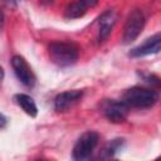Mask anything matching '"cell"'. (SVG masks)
Masks as SVG:
<instances>
[{"label":"cell","mask_w":161,"mask_h":161,"mask_svg":"<svg viewBox=\"0 0 161 161\" xmlns=\"http://www.w3.org/2000/svg\"><path fill=\"white\" fill-rule=\"evenodd\" d=\"M49 55L53 63L59 67H68L74 64L78 59V47L68 42H54L49 45Z\"/></svg>","instance_id":"cell-1"},{"label":"cell","mask_w":161,"mask_h":161,"mask_svg":"<svg viewBox=\"0 0 161 161\" xmlns=\"http://www.w3.org/2000/svg\"><path fill=\"white\" fill-rule=\"evenodd\" d=\"M158 99L156 91L143 87H132L123 94V101L128 107L135 108H148L152 107Z\"/></svg>","instance_id":"cell-2"},{"label":"cell","mask_w":161,"mask_h":161,"mask_svg":"<svg viewBox=\"0 0 161 161\" xmlns=\"http://www.w3.org/2000/svg\"><path fill=\"white\" fill-rule=\"evenodd\" d=\"M145 15L142 13L141 9H135L132 10L128 16L127 20L125 23V28H123V34H122V40L125 44L132 43L133 40H136V38L141 34L143 26H145Z\"/></svg>","instance_id":"cell-3"},{"label":"cell","mask_w":161,"mask_h":161,"mask_svg":"<svg viewBox=\"0 0 161 161\" xmlns=\"http://www.w3.org/2000/svg\"><path fill=\"white\" fill-rule=\"evenodd\" d=\"M98 133L94 131L84 132L73 147V158L74 160H87L98 143Z\"/></svg>","instance_id":"cell-4"},{"label":"cell","mask_w":161,"mask_h":161,"mask_svg":"<svg viewBox=\"0 0 161 161\" xmlns=\"http://www.w3.org/2000/svg\"><path fill=\"white\" fill-rule=\"evenodd\" d=\"M101 109L104 117L113 123L123 122L128 114V104L125 101L107 99L102 103Z\"/></svg>","instance_id":"cell-5"},{"label":"cell","mask_w":161,"mask_h":161,"mask_svg":"<svg viewBox=\"0 0 161 161\" xmlns=\"http://www.w3.org/2000/svg\"><path fill=\"white\" fill-rule=\"evenodd\" d=\"M11 67L14 69V73L16 78L26 87H33L35 83L34 73L31 72V68L26 63V60L20 55H14L11 58Z\"/></svg>","instance_id":"cell-6"},{"label":"cell","mask_w":161,"mask_h":161,"mask_svg":"<svg viewBox=\"0 0 161 161\" xmlns=\"http://www.w3.org/2000/svg\"><path fill=\"white\" fill-rule=\"evenodd\" d=\"M161 50V33H156L152 36L147 38L142 44L137 45L130 52V57L140 58L150 54H156Z\"/></svg>","instance_id":"cell-7"},{"label":"cell","mask_w":161,"mask_h":161,"mask_svg":"<svg viewBox=\"0 0 161 161\" xmlns=\"http://www.w3.org/2000/svg\"><path fill=\"white\" fill-rule=\"evenodd\" d=\"M118 14L114 9H108L106 10L98 19V40L104 42L108 35L111 34L113 26L116 25Z\"/></svg>","instance_id":"cell-8"},{"label":"cell","mask_w":161,"mask_h":161,"mask_svg":"<svg viewBox=\"0 0 161 161\" xmlns=\"http://www.w3.org/2000/svg\"><path fill=\"white\" fill-rule=\"evenodd\" d=\"M83 96V92L79 89H72L59 93L54 99V108L58 112H64L68 108L73 107Z\"/></svg>","instance_id":"cell-9"},{"label":"cell","mask_w":161,"mask_h":161,"mask_svg":"<svg viewBox=\"0 0 161 161\" xmlns=\"http://www.w3.org/2000/svg\"><path fill=\"white\" fill-rule=\"evenodd\" d=\"M15 101H16V103L21 107V109H23L28 116L35 117V116L38 114V107H36L34 99H33L30 96L20 93V94H16V96H15Z\"/></svg>","instance_id":"cell-10"},{"label":"cell","mask_w":161,"mask_h":161,"mask_svg":"<svg viewBox=\"0 0 161 161\" xmlns=\"http://www.w3.org/2000/svg\"><path fill=\"white\" fill-rule=\"evenodd\" d=\"M87 6L86 4L82 1V0H77L72 4H69L67 8H65V13H64V16L67 19H77V18H80L86 14L87 11Z\"/></svg>","instance_id":"cell-11"},{"label":"cell","mask_w":161,"mask_h":161,"mask_svg":"<svg viewBox=\"0 0 161 161\" xmlns=\"http://www.w3.org/2000/svg\"><path fill=\"white\" fill-rule=\"evenodd\" d=\"M122 145H123V140H121V138H116V140H112V141H109L106 146H104V148L102 150V158H109V157H112L121 147H122Z\"/></svg>","instance_id":"cell-12"},{"label":"cell","mask_w":161,"mask_h":161,"mask_svg":"<svg viewBox=\"0 0 161 161\" xmlns=\"http://www.w3.org/2000/svg\"><path fill=\"white\" fill-rule=\"evenodd\" d=\"M84 4H86V6L89 9V8H93V6H96L97 5V3H98V0H82Z\"/></svg>","instance_id":"cell-13"},{"label":"cell","mask_w":161,"mask_h":161,"mask_svg":"<svg viewBox=\"0 0 161 161\" xmlns=\"http://www.w3.org/2000/svg\"><path fill=\"white\" fill-rule=\"evenodd\" d=\"M5 125H6V117L1 114V128H5Z\"/></svg>","instance_id":"cell-14"},{"label":"cell","mask_w":161,"mask_h":161,"mask_svg":"<svg viewBox=\"0 0 161 161\" xmlns=\"http://www.w3.org/2000/svg\"><path fill=\"white\" fill-rule=\"evenodd\" d=\"M40 3H43V4H50V3H53L54 0H39Z\"/></svg>","instance_id":"cell-15"},{"label":"cell","mask_w":161,"mask_h":161,"mask_svg":"<svg viewBox=\"0 0 161 161\" xmlns=\"http://www.w3.org/2000/svg\"><path fill=\"white\" fill-rule=\"evenodd\" d=\"M9 1H16V0H9Z\"/></svg>","instance_id":"cell-16"},{"label":"cell","mask_w":161,"mask_h":161,"mask_svg":"<svg viewBox=\"0 0 161 161\" xmlns=\"http://www.w3.org/2000/svg\"><path fill=\"white\" fill-rule=\"evenodd\" d=\"M160 160H161V156H160Z\"/></svg>","instance_id":"cell-17"}]
</instances>
